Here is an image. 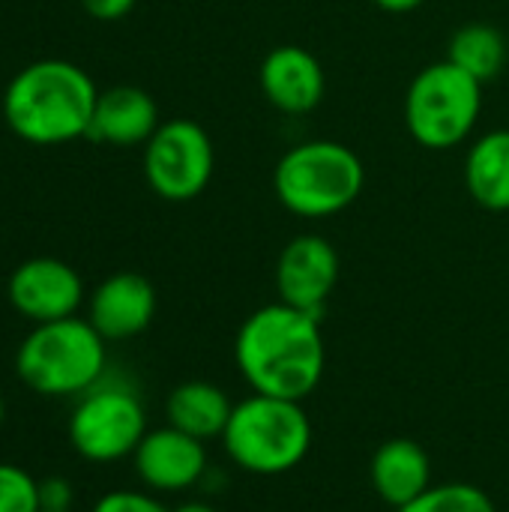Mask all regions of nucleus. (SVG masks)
I'll return each instance as SVG.
<instances>
[{"label":"nucleus","instance_id":"7","mask_svg":"<svg viewBox=\"0 0 509 512\" xmlns=\"http://www.w3.org/2000/svg\"><path fill=\"white\" fill-rule=\"evenodd\" d=\"M147 432L144 402L120 375H105L99 384L81 393L66 423L72 450L93 465L132 459Z\"/></svg>","mask_w":509,"mask_h":512},{"label":"nucleus","instance_id":"21","mask_svg":"<svg viewBox=\"0 0 509 512\" xmlns=\"http://www.w3.org/2000/svg\"><path fill=\"white\" fill-rule=\"evenodd\" d=\"M90 512H171L159 495L153 492H138V489H114L105 492Z\"/></svg>","mask_w":509,"mask_h":512},{"label":"nucleus","instance_id":"4","mask_svg":"<svg viewBox=\"0 0 509 512\" xmlns=\"http://www.w3.org/2000/svg\"><path fill=\"white\" fill-rule=\"evenodd\" d=\"M366 186L357 150L333 138H309L288 147L273 168L279 204L300 219H330L345 213Z\"/></svg>","mask_w":509,"mask_h":512},{"label":"nucleus","instance_id":"3","mask_svg":"<svg viewBox=\"0 0 509 512\" xmlns=\"http://www.w3.org/2000/svg\"><path fill=\"white\" fill-rule=\"evenodd\" d=\"M15 375L45 399H78L108 375V342L87 318L33 324L15 348Z\"/></svg>","mask_w":509,"mask_h":512},{"label":"nucleus","instance_id":"17","mask_svg":"<svg viewBox=\"0 0 509 512\" xmlns=\"http://www.w3.org/2000/svg\"><path fill=\"white\" fill-rule=\"evenodd\" d=\"M465 189L483 210L509 213V129H492L468 147Z\"/></svg>","mask_w":509,"mask_h":512},{"label":"nucleus","instance_id":"18","mask_svg":"<svg viewBox=\"0 0 509 512\" xmlns=\"http://www.w3.org/2000/svg\"><path fill=\"white\" fill-rule=\"evenodd\" d=\"M447 60L456 63L459 69H465L471 78H477L480 84L495 81L509 60L507 36L486 21H468L462 24L447 45Z\"/></svg>","mask_w":509,"mask_h":512},{"label":"nucleus","instance_id":"6","mask_svg":"<svg viewBox=\"0 0 509 512\" xmlns=\"http://www.w3.org/2000/svg\"><path fill=\"white\" fill-rule=\"evenodd\" d=\"M483 114V84L447 57L423 66L405 93V126L426 150H453L471 138Z\"/></svg>","mask_w":509,"mask_h":512},{"label":"nucleus","instance_id":"13","mask_svg":"<svg viewBox=\"0 0 509 512\" xmlns=\"http://www.w3.org/2000/svg\"><path fill=\"white\" fill-rule=\"evenodd\" d=\"M156 318V288L147 276L123 270L102 279L87 300V321L105 342L141 336Z\"/></svg>","mask_w":509,"mask_h":512},{"label":"nucleus","instance_id":"19","mask_svg":"<svg viewBox=\"0 0 509 512\" xmlns=\"http://www.w3.org/2000/svg\"><path fill=\"white\" fill-rule=\"evenodd\" d=\"M396 512H498L495 501L471 483H435L417 501Z\"/></svg>","mask_w":509,"mask_h":512},{"label":"nucleus","instance_id":"22","mask_svg":"<svg viewBox=\"0 0 509 512\" xmlns=\"http://www.w3.org/2000/svg\"><path fill=\"white\" fill-rule=\"evenodd\" d=\"M72 501H75V492H72V483L69 480H63V477H45V480H39V504H42V512L72 510Z\"/></svg>","mask_w":509,"mask_h":512},{"label":"nucleus","instance_id":"15","mask_svg":"<svg viewBox=\"0 0 509 512\" xmlns=\"http://www.w3.org/2000/svg\"><path fill=\"white\" fill-rule=\"evenodd\" d=\"M369 480H372L375 495L387 507L402 510L435 486L432 459L417 441L390 438L375 450L372 465H369Z\"/></svg>","mask_w":509,"mask_h":512},{"label":"nucleus","instance_id":"14","mask_svg":"<svg viewBox=\"0 0 509 512\" xmlns=\"http://www.w3.org/2000/svg\"><path fill=\"white\" fill-rule=\"evenodd\" d=\"M159 123V105L147 90L135 84H117L99 90L87 138L120 150L144 147L159 129Z\"/></svg>","mask_w":509,"mask_h":512},{"label":"nucleus","instance_id":"12","mask_svg":"<svg viewBox=\"0 0 509 512\" xmlns=\"http://www.w3.org/2000/svg\"><path fill=\"white\" fill-rule=\"evenodd\" d=\"M258 87L264 99L288 117L315 111L327 90L321 60L303 45H276L258 66Z\"/></svg>","mask_w":509,"mask_h":512},{"label":"nucleus","instance_id":"10","mask_svg":"<svg viewBox=\"0 0 509 512\" xmlns=\"http://www.w3.org/2000/svg\"><path fill=\"white\" fill-rule=\"evenodd\" d=\"M6 297L21 318L33 324H48L78 315L84 303V282L72 264L39 255L21 261L12 270L6 282Z\"/></svg>","mask_w":509,"mask_h":512},{"label":"nucleus","instance_id":"23","mask_svg":"<svg viewBox=\"0 0 509 512\" xmlns=\"http://www.w3.org/2000/svg\"><path fill=\"white\" fill-rule=\"evenodd\" d=\"M138 0H81L84 12L96 21H120L135 9Z\"/></svg>","mask_w":509,"mask_h":512},{"label":"nucleus","instance_id":"20","mask_svg":"<svg viewBox=\"0 0 509 512\" xmlns=\"http://www.w3.org/2000/svg\"><path fill=\"white\" fill-rule=\"evenodd\" d=\"M0 512H42L39 480L9 462H0Z\"/></svg>","mask_w":509,"mask_h":512},{"label":"nucleus","instance_id":"11","mask_svg":"<svg viewBox=\"0 0 509 512\" xmlns=\"http://www.w3.org/2000/svg\"><path fill=\"white\" fill-rule=\"evenodd\" d=\"M132 468L141 486L153 495H180L204 483L210 471L204 441L174 429H150L132 453Z\"/></svg>","mask_w":509,"mask_h":512},{"label":"nucleus","instance_id":"16","mask_svg":"<svg viewBox=\"0 0 509 512\" xmlns=\"http://www.w3.org/2000/svg\"><path fill=\"white\" fill-rule=\"evenodd\" d=\"M234 402L231 396L210 381H186L168 393L165 402V417L168 426L198 438V441H213L222 438L228 420H231Z\"/></svg>","mask_w":509,"mask_h":512},{"label":"nucleus","instance_id":"27","mask_svg":"<svg viewBox=\"0 0 509 512\" xmlns=\"http://www.w3.org/2000/svg\"><path fill=\"white\" fill-rule=\"evenodd\" d=\"M66 512H72V510H66Z\"/></svg>","mask_w":509,"mask_h":512},{"label":"nucleus","instance_id":"1","mask_svg":"<svg viewBox=\"0 0 509 512\" xmlns=\"http://www.w3.org/2000/svg\"><path fill=\"white\" fill-rule=\"evenodd\" d=\"M321 318L288 303L255 309L237 330L234 363L252 393L306 402L327 366Z\"/></svg>","mask_w":509,"mask_h":512},{"label":"nucleus","instance_id":"24","mask_svg":"<svg viewBox=\"0 0 509 512\" xmlns=\"http://www.w3.org/2000/svg\"><path fill=\"white\" fill-rule=\"evenodd\" d=\"M381 12H390V15H405V12H414L420 9L426 0H372Z\"/></svg>","mask_w":509,"mask_h":512},{"label":"nucleus","instance_id":"2","mask_svg":"<svg viewBox=\"0 0 509 512\" xmlns=\"http://www.w3.org/2000/svg\"><path fill=\"white\" fill-rule=\"evenodd\" d=\"M99 90L72 60L45 57L27 63L3 90L9 132L36 147H57L87 138Z\"/></svg>","mask_w":509,"mask_h":512},{"label":"nucleus","instance_id":"9","mask_svg":"<svg viewBox=\"0 0 509 512\" xmlns=\"http://www.w3.org/2000/svg\"><path fill=\"white\" fill-rule=\"evenodd\" d=\"M342 261L336 246L321 234H297L288 240L276 261V294L300 312L321 318L336 285Z\"/></svg>","mask_w":509,"mask_h":512},{"label":"nucleus","instance_id":"25","mask_svg":"<svg viewBox=\"0 0 509 512\" xmlns=\"http://www.w3.org/2000/svg\"><path fill=\"white\" fill-rule=\"evenodd\" d=\"M171 512H216L210 504H204V501H186V504H180V507H174Z\"/></svg>","mask_w":509,"mask_h":512},{"label":"nucleus","instance_id":"8","mask_svg":"<svg viewBox=\"0 0 509 512\" xmlns=\"http://www.w3.org/2000/svg\"><path fill=\"white\" fill-rule=\"evenodd\" d=\"M144 180L171 204L198 198L216 171V147L207 129L189 117L162 120L153 138L144 144Z\"/></svg>","mask_w":509,"mask_h":512},{"label":"nucleus","instance_id":"5","mask_svg":"<svg viewBox=\"0 0 509 512\" xmlns=\"http://www.w3.org/2000/svg\"><path fill=\"white\" fill-rule=\"evenodd\" d=\"M219 441L234 468L252 477H282L309 456L312 420L303 402L252 393L234 402Z\"/></svg>","mask_w":509,"mask_h":512},{"label":"nucleus","instance_id":"26","mask_svg":"<svg viewBox=\"0 0 509 512\" xmlns=\"http://www.w3.org/2000/svg\"><path fill=\"white\" fill-rule=\"evenodd\" d=\"M3 420H6V399H3V393H0V426H3Z\"/></svg>","mask_w":509,"mask_h":512}]
</instances>
